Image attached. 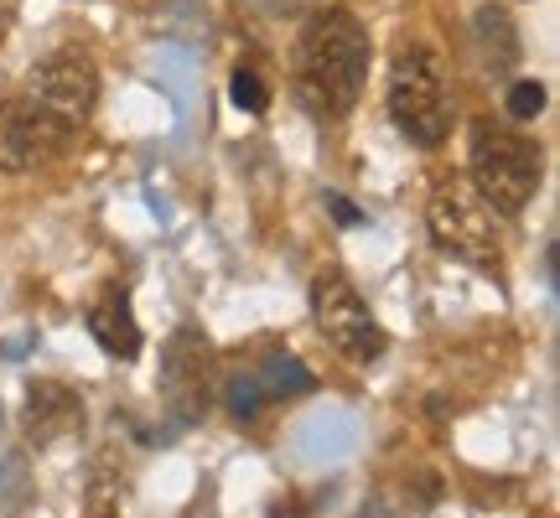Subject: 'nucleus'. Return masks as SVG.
<instances>
[{
  "label": "nucleus",
  "mask_w": 560,
  "mask_h": 518,
  "mask_svg": "<svg viewBox=\"0 0 560 518\" xmlns=\"http://www.w3.org/2000/svg\"><path fill=\"white\" fill-rule=\"evenodd\" d=\"M374 42L363 21L342 5H327L301 26L296 37V99L317 125H338L353 115L363 83H369Z\"/></svg>",
  "instance_id": "nucleus-1"
},
{
  "label": "nucleus",
  "mask_w": 560,
  "mask_h": 518,
  "mask_svg": "<svg viewBox=\"0 0 560 518\" xmlns=\"http://www.w3.org/2000/svg\"><path fill=\"white\" fill-rule=\"evenodd\" d=\"M32 99L79 130L94 115V104H100V68H94V58L79 52V47H58L52 58H42L32 68Z\"/></svg>",
  "instance_id": "nucleus-8"
},
{
  "label": "nucleus",
  "mask_w": 560,
  "mask_h": 518,
  "mask_svg": "<svg viewBox=\"0 0 560 518\" xmlns=\"http://www.w3.org/2000/svg\"><path fill=\"white\" fill-rule=\"evenodd\" d=\"M21 431L32 446H58L83 431V399L58 379H32L21 404Z\"/></svg>",
  "instance_id": "nucleus-9"
},
{
  "label": "nucleus",
  "mask_w": 560,
  "mask_h": 518,
  "mask_svg": "<svg viewBox=\"0 0 560 518\" xmlns=\"http://www.w3.org/2000/svg\"><path fill=\"white\" fill-rule=\"evenodd\" d=\"M540 109H545V83H535V79L509 83V115L514 120H535Z\"/></svg>",
  "instance_id": "nucleus-16"
},
{
  "label": "nucleus",
  "mask_w": 560,
  "mask_h": 518,
  "mask_svg": "<svg viewBox=\"0 0 560 518\" xmlns=\"http://www.w3.org/2000/svg\"><path fill=\"white\" fill-rule=\"evenodd\" d=\"M389 120L410 145H441L452 130V94H446V68L431 47H405L395 68H389Z\"/></svg>",
  "instance_id": "nucleus-3"
},
{
  "label": "nucleus",
  "mask_w": 560,
  "mask_h": 518,
  "mask_svg": "<svg viewBox=\"0 0 560 518\" xmlns=\"http://www.w3.org/2000/svg\"><path fill=\"white\" fill-rule=\"evenodd\" d=\"M425 223H431V239H436L441 255H452L457 264H472V270H503V244L493 234V208L467 192V187H436V198L425 208Z\"/></svg>",
  "instance_id": "nucleus-4"
},
{
  "label": "nucleus",
  "mask_w": 560,
  "mask_h": 518,
  "mask_svg": "<svg viewBox=\"0 0 560 518\" xmlns=\"http://www.w3.org/2000/svg\"><path fill=\"white\" fill-rule=\"evenodd\" d=\"M89 332L109 358H136L140 353V321L130 311V291L125 285H109L94 306H89Z\"/></svg>",
  "instance_id": "nucleus-10"
},
{
  "label": "nucleus",
  "mask_w": 560,
  "mask_h": 518,
  "mask_svg": "<svg viewBox=\"0 0 560 518\" xmlns=\"http://www.w3.org/2000/svg\"><path fill=\"white\" fill-rule=\"evenodd\" d=\"M472 47H478V62L488 79H509L514 62H520L514 16H509L503 5H478V16H472Z\"/></svg>",
  "instance_id": "nucleus-11"
},
{
  "label": "nucleus",
  "mask_w": 560,
  "mask_h": 518,
  "mask_svg": "<svg viewBox=\"0 0 560 518\" xmlns=\"http://www.w3.org/2000/svg\"><path fill=\"white\" fill-rule=\"evenodd\" d=\"M161 395L177 425H198L213 399V342L202 327H177L161 353Z\"/></svg>",
  "instance_id": "nucleus-6"
},
{
  "label": "nucleus",
  "mask_w": 560,
  "mask_h": 518,
  "mask_svg": "<svg viewBox=\"0 0 560 518\" xmlns=\"http://www.w3.org/2000/svg\"><path fill=\"white\" fill-rule=\"evenodd\" d=\"M301 5H306V0H265L270 16H291V11H301Z\"/></svg>",
  "instance_id": "nucleus-19"
},
{
  "label": "nucleus",
  "mask_w": 560,
  "mask_h": 518,
  "mask_svg": "<svg viewBox=\"0 0 560 518\" xmlns=\"http://www.w3.org/2000/svg\"><path fill=\"white\" fill-rule=\"evenodd\" d=\"M312 317H317L322 338L353 363H374L384 348H389L384 327L374 321V311H369V301L359 296V285L342 275V270H322V275L312 280Z\"/></svg>",
  "instance_id": "nucleus-5"
},
{
  "label": "nucleus",
  "mask_w": 560,
  "mask_h": 518,
  "mask_svg": "<svg viewBox=\"0 0 560 518\" xmlns=\"http://www.w3.org/2000/svg\"><path fill=\"white\" fill-rule=\"evenodd\" d=\"M265 389H260V379H255V368H249V374H234V379L223 384V404H229V410H234V415L240 420H255L265 410Z\"/></svg>",
  "instance_id": "nucleus-14"
},
{
  "label": "nucleus",
  "mask_w": 560,
  "mask_h": 518,
  "mask_svg": "<svg viewBox=\"0 0 560 518\" xmlns=\"http://www.w3.org/2000/svg\"><path fill=\"white\" fill-rule=\"evenodd\" d=\"M255 379H260V389L270 399H280V395H312V389H317V374H312V368H301L291 353H270L265 363H255Z\"/></svg>",
  "instance_id": "nucleus-12"
},
{
  "label": "nucleus",
  "mask_w": 560,
  "mask_h": 518,
  "mask_svg": "<svg viewBox=\"0 0 560 518\" xmlns=\"http://www.w3.org/2000/svg\"><path fill=\"white\" fill-rule=\"evenodd\" d=\"M229 94H234V104H240L244 115H265L270 109V89H265L260 68H234V79H229Z\"/></svg>",
  "instance_id": "nucleus-15"
},
{
  "label": "nucleus",
  "mask_w": 560,
  "mask_h": 518,
  "mask_svg": "<svg viewBox=\"0 0 560 518\" xmlns=\"http://www.w3.org/2000/svg\"><path fill=\"white\" fill-rule=\"evenodd\" d=\"M68 140H73V125L42 109L37 99H0V172L5 177H21L42 161L62 156Z\"/></svg>",
  "instance_id": "nucleus-7"
},
{
  "label": "nucleus",
  "mask_w": 560,
  "mask_h": 518,
  "mask_svg": "<svg viewBox=\"0 0 560 518\" xmlns=\"http://www.w3.org/2000/svg\"><path fill=\"white\" fill-rule=\"evenodd\" d=\"M21 498H26V461L5 457V467H0V503H5V508H16Z\"/></svg>",
  "instance_id": "nucleus-17"
},
{
  "label": "nucleus",
  "mask_w": 560,
  "mask_h": 518,
  "mask_svg": "<svg viewBox=\"0 0 560 518\" xmlns=\"http://www.w3.org/2000/svg\"><path fill=\"white\" fill-rule=\"evenodd\" d=\"M540 181H545V156L535 140L493 120L472 125V187H478V198L493 213L520 219L529 198L540 192Z\"/></svg>",
  "instance_id": "nucleus-2"
},
{
  "label": "nucleus",
  "mask_w": 560,
  "mask_h": 518,
  "mask_svg": "<svg viewBox=\"0 0 560 518\" xmlns=\"http://www.w3.org/2000/svg\"><path fill=\"white\" fill-rule=\"evenodd\" d=\"M322 202H327V213H332L342 228H359V223H369V213H359V208L342 198V192H322Z\"/></svg>",
  "instance_id": "nucleus-18"
},
{
  "label": "nucleus",
  "mask_w": 560,
  "mask_h": 518,
  "mask_svg": "<svg viewBox=\"0 0 560 518\" xmlns=\"http://www.w3.org/2000/svg\"><path fill=\"white\" fill-rule=\"evenodd\" d=\"M89 518H120V503H125V478L115 472V461L104 457L94 461V472H89Z\"/></svg>",
  "instance_id": "nucleus-13"
}]
</instances>
